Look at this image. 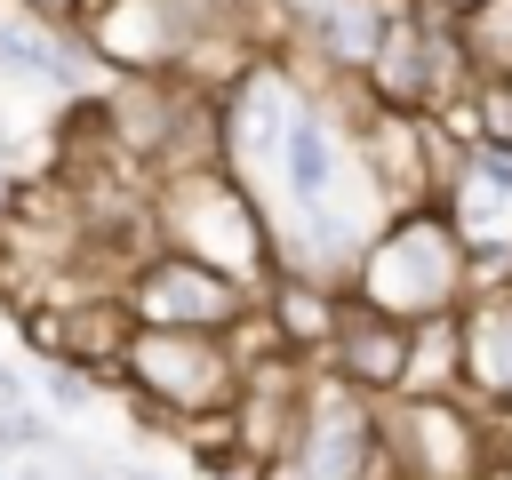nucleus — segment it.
Instances as JSON below:
<instances>
[{"instance_id":"1","label":"nucleus","mask_w":512,"mask_h":480,"mask_svg":"<svg viewBox=\"0 0 512 480\" xmlns=\"http://www.w3.org/2000/svg\"><path fill=\"white\" fill-rule=\"evenodd\" d=\"M464 288L472 280V248L456 232V216L440 200H416V208H392L384 232H368L360 248V272H352V296L392 312V320H440V312H464Z\"/></svg>"},{"instance_id":"2","label":"nucleus","mask_w":512,"mask_h":480,"mask_svg":"<svg viewBox=\"0 0 512 480\" xmlns=\"http://www.w3.org/2000/svg\"><path fill=\"white\" fill-rule=\"evenodd\" d=\"M128 392L160 416V424H192V416H224L248 392V352L232 344V328H168V320H136L128 352H120Z\"/></svg>"},{"instance_id":"3","label":"nucleus","mask_w":512,"mask_h":480,"mask_svg":"<svg viewBox=\"0 0 512 480\" xmlns=\"http://www.w3.org/2000/svg\"><path fill=\"white\" fill-rule=\"evenodd\" d=\"M160 240L168 248H192L240 280H280V256H272V232L256 216V200L224 176V160H192V168H168L160 184Z\"/></svg>"},{"instance_id":"4","label":"nucleus","mask_w":512,"mask_h":480,"mask_svg":"<svg viewBox=\"0 0 512 480\" xmlns=\"http://www.w3.org/2000/svg\"><path fill=\"white\" fill-rule=\"evenodd\" d=\"M384 448H392L400 480H488L496 472V432L464 400V384L392 392L384 400Z\"/></svg>"},{"instance_id":"5","label":"nucleus","mask_w":512,"mask_h":480,"mask_svg":"<svg viewBox=\"0 0 512 480\" xmlns=\"http://www.w3.org/2000/svg\"><path fill=\"white\" fill-rule=\"evenodd\" d=\"M128 304H136V320H168V328H240L256 312V280H240V272L192 256V248H168L160 240L136 264Z\"/></svg>"},{"instance_id":"6","label":"nucleus","mask_w":512,"mask_h":480,"mask_svg":"<svg viewBox=\"0 0 512 480\" xmlns=\"http://www.w3.org/2000/svg\"><path fill=\"white\" fill-rule=\"evenodd\" d=\"M416 336H424V320H392V312L344 296V320H336V336H328V360H336L344 384L392 400V392H408V376H416Z\"/></svg>"},{"instance_id":"7","label":"nucleus","mask_w":512,"mask_h":480,"mask_svg":"<svg viewBox=\"0 0 512 480\" xmlns=\"http://www.w3.org/2000/svg\"><path fill=\"white\" fill-rule=\"evenodd\" d=\"M456 336H464V392L488 416H512V280H488L480 296H464Z\"/></svg>"},{"instance_id":"8","label":"nucleus","mask_w":512,"mask_h":480,"mask_svg":"<svg viewBox=\"0 0 512 480\" xmlns=\"http://www.w3.org/2000/svg\"><path fill=\"white\" fill-rule=\"evenodd\" d=\"M280 168H288V200H296V208H320V200L336 192L344 152H336V128L320 120V104H296V120H288V136H280Z\"/></svg>"},{"instance_id":"9","label":"nucleus","mask_w":512,"mask_h":480,"mask_svg":"<svg viewBox=\"0 0 512 480\" xmlns=\"http://www.w3.org/2000/svg\"><path fill=\"white\" fill-rule=\"evenodd\" d=\"M128 336H136L128 288H120V296H80V304H64V320H56V344H64L72 360H88V368H112V376H120Z\"/></svg>"},{"instance_id":"10","label":"nucleus","mask_w":512,"mask_h":480,"mask_svg":"<svg viewBox=\"0 0 512 480\" xmlns=\"http://www.w3.org/2000/svg\"><path fill=\"white\" fill-rule=\"evenodd\" d=\"M456 40H464V64L480 88H504L512 80V0H456Z\"/></svg>"},{"instance_id":"11","label":"nucleus","mask_w":512,"mask_h":480,"mask_svg":"<svg viewBox=\"0 0 512 480\" xmlns=\"http://www.w3.org/2000/svg\"><path fill=\"white\" fill-rule=\"evenodd\" d=\"M88 376H96L88 360H72V352H48V368H40V392H48V408H64V416H72V408H88V400H96V392H88Z\"/></svg>"},{"instance_id":"12","label":"nucleus","mask_w":512,"mask_h":480,"mask_svg":"<svg viewBox=\"0 0 512 480\" xmlns=\"http://www.w3.org/2000/svg\"><path fill=\"white\" fill-rule=\"evenodd\" d=\"M0 408H24V376L16 368H0Z\"/></svg>"},{"instance_id":"13","label":"nucleus","mask_w":512,"mask_h":480,"mask_svg":"<svg viewBox=\"0 0 512 480\" xmlns=\"http://www.w3.org/2000/svg\"><path fill=\"white\" fill-rule=\"evenodd\" d=\"M104 480H160V472H152V464H112Z\"/></svg>"},{"instance_id":"14","label":"nucleus","mask_w":512,"mask_h":480,"mask_svg":"<svg viewBox=\"0 0 512 480\" xmlns=\"http://www.w3.org/2000/svg\"><path fill=\"white\" fill-rule=\"evenodd\" d=\"M24 8H32V16H72L80 0H24Z\"/></svg>"},{"instance_id":"15","label":"nucleus","mask_w":512,"mask_h":480,"mask_svg":"<svg viewBox=\"0 0 512 480\" xmlns=\"http://www.w3.org/2000/svg\"><path fill=\"white\" fill-rule=\"evenodd\" d=\"M8 480H48V472H40V464H16V472H8Z\"/></svg>"},{"instance_id":"16","label":"nucleus","mask_w":512,"mask_h":480,"mask_svg":"<svg viewBox=\"0 0 512 480\" xmlns=\"http://www.w3.org/2000/svg\"><path fill=\"white\" fill-rule=\"evenodd\" d=\"M488 480H512V456H496V472H488Z\"/></svg>"},{"instance_id":"17","label":"nucleus","mask_w":512,"mask_h":480,"mask_svg":"<svg viewBox=\"0 0 512 480\" xmlns=\"http://www.w3.org/2000/svg\"><path fill=\"white\" fill-rule=\"evenodd\" d=\"M0 200H8V168H0Z\"/></svg>"},{"instance_id":"18","label":"nucleus","mask_w":512,"mask_h":480,"mask_svg":"<svg viewBox=\"0 0 512 480\" xmlns=\"http://www.w3.org/2000/svg\"><path fill=\"white\" fill-rule=\"evenodd\" d=\"M384 480H400V472H384Z\"/></svg>"}]
</instances>
